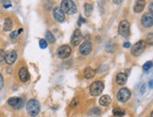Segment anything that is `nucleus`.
I'll return each mask as SVG.
<instances>
[{
  "mask_svg": "<svg viewBox=\"0 0 153 117\" xmlns=\"http://www.w3.org/2000/svg\"><path fill=\"white\" fill-rule=\"evenodd\" d=\"M4 86V80H3V77L1 73H0V90H1Z\"/></svg>",
  "mask_w": 153,
  "mask_h": 117,
  "instance_id": "30",
  "label": "nucleus"
},
{
  "mask_svg": "<svg viewBox=\"0 0 153 117\" xmlns=\"http://www.w3.org/2000/svg\"><path fill=\"white\" fill-rule=\"evenodd\" d=\"M54 17H55V19L59 22H62L65 21V13L62 11L60 8H56L55 10H54Z\"/></svg>",
  "mask_w": 153,
  "mask_h": 117,
  "instance_id": "14",
  "label": "nucleus"
},
{
  "mask_svg": "<svg viewBox=\"0 0 153 117\" xmlns=\"http://www.w3.org/2000/svg\"><path fill=\"white\" fill-rule=\"evenodd\" d=\"M95 74H96L95 69H93L90 67H87L84 71V76L85 79H92L95 76Z\"/></svg>",
  "mask_w": 153,
  "mask_h": 117,
  "instance_id": "17",
  "label": "nucleus"
},
{
  "mask_svg": "<svg viewBox=\"0 0 153 117\" xmlns=\"http://www.w3.org/2000/svg\"><path fill=\"white\" fill-rule=\"evenodd\" d=\"M39 47L42 49H46L47 48V41L45 39H40L39 40Z\"/></svg>",
  "mask_w": 153,
  "mask_h": 117,
  "instance_id": "28",
  "label": "nucleus"
},
{
  "mask_svg": "<svg viewBox=\"0 0 153 117\" xmlns=\"http://www.w3.org/2000/svg\"><path fill=\"white\" fill-rule=\"evenodd\" d=\"M118 34L123 38H128L130 34V22L127 20H123L119 22L118 25Z\"/></svg>",
  "mask_w": 153,
  "mask_h": 117,
  "instance_id": "5",
  "label": "nucleus"
},
{
  "mask_svg": "<svg viewBox=\"0 0 153 117\" xmlns=\"http://www.w3.org/2000/svg\"><path fill=\"white\" fill-rule=\"evenodd\" d=\"M22 32H23V28H20L19 30H18V34H19V35H20Z\"/></svg>",
  "mask_w": 153,
  "mask_h": 117,
  "instance_id": "34",
  "label": "nucleus"
},
{
  "mask_svg": "<svg viewBox=\"0 0 153 117\" xmlns=\"http://www.w3.org/2000/svg\"><path fill=\"white\" fill-rule=\"evenodd\" d=\"M103 89H104V84L101 81H96L94 82L91 85L90 88H89V92H90L91 96L93 97H98L100 96L102 93Z\"/></svg>",
  "mask_w": 153,
  "mask_h": 117,
  "instance_id": "4",
  "label": "nucleus"
},
{
  "mask_svg": "<svg viewBox=\"0 0 153 117\" xmlns=\"http://www.w3.org/2000/svg\"><path fill=\"white\" fill-rule=\"evenodd\" d=\"M79 105V100L77 97H74L73 100H71V104H70V107L73 108V109H75V108H77Z\"/></svg>",
  "mask_w": 153,
  "mask_h": 117,
  "instance_id": "25",
  "label": "nucleus"
},
{
  "mask_svg": "<svg viewBox=\"0 0 153 117\" xmlns=\"http://www.w3.org/2000/svg\"><path fill=\"white\" fill-rule=\"evenodd\" d=\"M57 56L61 58V59H66L68 58L71 53V48L69 46V45H62L57 50Z\"/></svg>",
  "mask_w": 153,
  "mask_h": 117,
  "instance_id": "6",
  "label": "nucleus"
},
{
  "mask_svg": "<svg viewBox=\"0 0 153 117\" xmlns=\"http://www.w3.org/2000/svg\"><path fill=\"white\" fill-rule=\"evenodd\" d=\"M18 35H19V34H18V31H13V32L11 34V39H14V38L17 37Z\"/></svg>",
  "mask_w": 153,
  "mask_h": 117,
  "instance_id": "31",
  "label": "nucleus"
},
{
  "mask_svg": "<svg viewBox=\"0 0 153 117\" xmlns=\"http://www.w3.org/2000/svg\"><path fill=\"white\" fill-rule=\"evenodd\" d=\"M8 104L12 108H14V109H20V108L23 107L24 101L20 97H11L8 100Z\"/></svg>",
  "mask_w": 153,
  "mask_h": 117,
  "instance_id": "11",
  "label": "nucleus"
},
{
  "mask_svg": "<svg viewBox=\"0 0 153 117\" xmlns=\"http://www.w3.org/2000/svg\"><path fill=\"white\" fill-rule=\"evenodd\" d=\"M145 6H146V1H144V0H138V1L135 2V5L133 7L134 12L139 13L143 11V10L145 8Z\"/></svg>",
  "mask_w": 153,
  "mask_h": 117,
  "instance_id": "15",
  "label": "nucleus"
},
{
  "mask_svg": "<svg viewBox=\"0 0 153 117\" xmlns=\"http://www.w3.org/2000/svg\"><path fill=\"white\" fill-rule=\"evenodd\" d=\"M93 11V6L91 4H88V3H85V16H90L91 13Z\"/></svg>",
  "mask_w": 153,
  "mask_h": 117,
  "instance_id": "20",
  "label": "nucleus"
},
{
  "mask_svg": "<svg viewBox=\"0 0 153 117\" xmlns=\"http://www.w3.org/2000/svg\"><path fill=\"white\" fill-rule=\"evenodd\" d=\"M26 111H27L28 114L31 116H37L39 114V112L40 111V105H39V102L35 99V98H32L30 99L27 104H26Z\"/></svg>",
  "mask_w": 153,
  "mask_h": 117,
  "instance_id": "2",
  "label": "nucleus"
},
{
  "mask_svg": "<svg viewBox=\"0 0 153 117\" xmlns=\"http://www.w3.org/2000/svg\"><path fill=\"white\" fill-rule=\"evenodd\" d=\"M60 8L64 13L73 15L77 12V6L73 0H63L61 2Z\"/></svg>",
  "mask_w": 153,
  "mask_h": 117,
  "instance_id": "1",
  "label": "nucleus"
},
{
  "mask_svg": "<svg viewBox=\"0 0 153 117\" xmlns=\"http://www.w3.org/2000/svg\"><path fill=\"white\" fill-rule=\"evenodd\" d=\"M99 103H100L101 106H108L111 103V97L108 95H103L101 97V98L99 99Z\"/></svg>",
  "mask_w": 153,
  "mask_h": 117,
  "instance_id": "18",
  "label": "nucleus"
},
{
  "mask_svg": "<svg viewBox=\"0 0 153 117\" xmlns=\"http://www.w3.org/2000/svg\"><path fill=\"white\" fill-rule=\"evenodd\" d=\"M123 47H124V48H130V47H132V46H130V42L126 41V42L123 43Z\"/></svg>",
  "mask_w": 153,
  "mask_h": 117,
  "instance_id": "32",
  "label": "nucleus"
},
{
  "mask_svg": "<svg viewBox=\"0 0 153 117\" xmlns=\"http://www.w3.org/2000/svg\"><path fill=\"white\" fill-rule=\"evenodd\" d=\"M93 45L90 41H85L79 48V51L81 53V55H88L89 53L92 52Z\"/></svg>",
  "mask_w": 153,
  "mask_h": 117,
  "instance_id": "9",
  "label": "nucleus"
},
{
  "mask_svg": "<svg viewBox=\"0 0 153 117\" xmlns=\"http://www.w3.org/2000/svg\"><path fill=\"white\" fill-rule=\"evenodd\" d=\"M148 86H149L150 88H153V80H151L149 83H148Z\"/></svg>",
  "mask_w": 153,
  "mask_h": 117,
  "instance_id": "33",
  "label": "nucleus"
},
{
  "mask_svg": "<svg viewBox=\"0 0 153 117\" xmlns=\"http://www.w3.org/2000/svg\"><path fill=\"white\" fill-rule=\"evenodd\" d=\"M145 41L148 45H153V32H150L149 34H147Z\"/></svg>",
  "mask_w": 153,
  "mask_h": 117,
  "instance_id": "24",
  "label": "nucleus"
},
{
  "mask_svg": "<svg viewBox=\"0 0 153 117\" xmlns=\"http://www.w3.org/2000/svg\"><path fill=\"white\" fill-rule=\"evenodd\" d=\"M125 111L123 109H121V108H116V109L113 110V114L115 116H118V117H121L125 115Z\"/></svg>",
  "mask_w": 153,
  "mask_h": 117,
  "instance_id": "21",
  "label": "nucleus"
},
{
  "mask_svg": "<svg viewBox=\"0 0 153 117\" xmlns=\"http://www.w3.org/2000/svg\"><path fill=\"white\" fill-rule=\"evenodd\" d=\"M12 26H13V22H12V20L11 18H7L4 22V31H6V32H8V31H11L12 29Z\"/></svg>",
  "mask_w": 153,
  "mask_h": 117,
  "instance_id": "19",
  "label": "nucleus"
},
{
  "mask_svg": "<svg viewBox=\"0 0 153 117\" xmlns=\"http://www.w3.org/2000/svg\"><path fill=\"white\" fill-rule=\"evenodd\" d=\"M150 117H153V111H151V113H150Z\"/></svg>",
  "mask_w": 153,
  "mask_h": 117,
  "instance_id": "36",
  "label": "nucleus"
},
{
  "mask_svg": "<svg viewBox=\"0 0 153 117\" xmlns=\"http://www.w3.org/2000/svg\"><path fill=\"white\" fill-rule=\"evenodd\" d=\"M113 2H114L115 4H120L122 1H113Z\"/></svg>",
  "mask_w": 153,
  "mask_h": 117,
  "instance_id": "35",
  "label": "nucleus"
},
{
  "mask_svg": "<svg viewBox=\"0 0 153 117\" xmlns=\"http://www.w3.org/2000/svg\"><path fill=\"white\" fill-rule=\"evenodd\" d=\"M45 38H46V39L48 40V42H50V43H54V42L56 41V38H55V36H54L53 33L50 32V31H47V32H46Z\"/></svg>",
  "mask_w": 153,
  "mask_h": 117,
  "instance_id": "22",
  "label": "nucleus"
},
{
  "mask_svg": "<svg viewBox=\"0 0 153 117\" xmlns=\"http://www.w3.org/2000/svg\"><path fill=\"white\" fill-rule=\"evenodd\" d=\"M18 76H19V79H20L23 83L28 82L29 79H30L29 72H28V70H27V69H26L25 67H21V69H19V72H18Z\"/></svg>",
  "mask_w": 153,
  "mask_h": 117,
  "instance_id": "12",
  "label": "nucleus"
},
{
  "mask_svg": "<svg viewBox=\"0 0 153 117\" xmlns=\"http://www.w3.org/2000/svg\"><path fill=\"white\" fill-rule=\"evenodd\" d=\"M90 113L91 114H95V115H100L102 113V111H101V109H99V108L95 107V108H93V109L90 111Z\"/></svg>",
  "mask_w": 153,
  "mask_h": 117,
  "instance_id": "27",
  "label": "nucleus"
},
{
  "mask_svg": "<svg viewBox=\"0 0 153 117\" xmlns=\"http://www.w3.org/2000/svg\"><path fill=\"white\" fill-rule=\"evenodd\" d=\"M17 59V53L15 51H10L6 53L5 62L8 65H12Z\"/></svg>",
  "mask_w": 153,
  "mask_h": 117,
  "instance_id": "13",
  "label": "nucleus"
},
{
  "mask_svg": "<svg viewBox=\"0 0 153 117\" xmlns=\"http://www.w3.org/2000/svg\"><path fill=\"white\" fill-rule=\"evenodd\" d=\"M127 75L123 72H120L116 75V83L119 84V85H124L126 83H127Z\"/></svg>",
  "mask_w": 153,
  "mask_h": 117,
  "instance_id": "16",
  "label": "nucleus"
},
{
  "mask_svg": "<svg viewBox=\"0 0 153 117\" xmlns=\"http://www.w3.org/2000/svg\"><path fill=\"white\" fill-rule=\"evenodd\" d=\"M152 67H153V63H152L151 61H147V63H145V64H144L143 69L145 70V71H147V70H148V69H150Z\"/></svg>",
  "mask_w": 153,
  "mask_h": 117,
  "instance_id": "26",
  "label": "nucleus"
},
{
  "mask_svg": "<svg viewBox=\"0 0 153 117\" xmlns=\"http://www.w3.org/2000/svg\"><path fill=\"white\" fill-rule=\"evenodd\" d=\"M5 56H6V53L2 49H0V62L5 61Z\"/></svg>",
  "mask_w": 153,
  "mask_h": 117,
  "instance_id": "29",
  "label": "nucleus"
},
{
  "mask_svg": "<svg viewBox=\"0 0 153 117\" xmlns=\"http://www.w3.org/2000/svg\"><path fill=\"white\" fill-rule=\"evenodd\" d=\"M116 97H118V101L120 102H126V101H128L130 99V90L128 88H121L118 93V95H116Z\"/></svg>",
  "mask_w": 153,
  "mask_h": 117,
  "instance_id": "7",
  "label": "nucleus"
},
{
  "mask_svg": "<svg viewBox=\"0 0 153 117\" xmlns=\"http://www.w3.org/2000/svg\"><path fill=\"white\" fill-rule=\"evenodd\" d=\"M81 40H82V33H81L80 29H75L73 36H71V43L73 44V46H78Z\"/></svg>",
  "mask_w": 153,
  "mask_h": 117,
  "instance_id": "10",
  "label": "nucleus"
},
{
  "mask_svg": "<svg viewBox=\"0 0 153 117\" xmlns=\"http://www.w3.org/2000/svg\"><path fill=\"white\" fill-rule=\"evenodd\" d=\"M141 25L146 28H149L153 26V15L150 12L144 14L141 19Z\"/></svg>",
  "mask_w": 153,
  "mask_h": 117,
  "instance_id": "8",
  "label": "nucleus"
},
{
  "mask_svg": "<svg viewBox=\"0 0 153 117\" xmlns=\"http://www.w3.org/2000/svg\"><path fill=\"white\" fill-rule=\"evenodd\" d=\"M146 47H147V43L145 40H139V41H137L130 48V53H132L133 56H139L146 50Z\"/></svg>",
  "mask_w": 153,
  "mask_h": 117,
  "instance_id": "3",
  "label": "nucleus"
},
{
  "mask_svg": "<svg viewBox=\"0 0 153 117\" xmlns=\"http://www.w3.org/2000/svg\"><path fill=\"white\" fill-rule=\"evenodd\" d=\"M116 44H113V43H108L106 45V47H105V51L107 53H114L116 51Z\"/></svg>",
  "mask_w": 153,
  "mask_h": 117,
  "instance_id": "23",
  "label": "nucleus"
}]
</instances>
